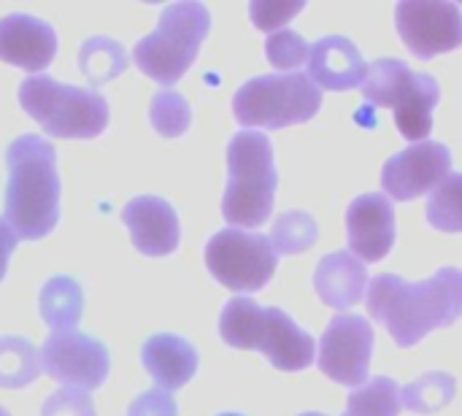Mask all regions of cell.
Here are the masks:
<instances>
[{
    "label": "cell",
    "mask_w": 462,
    "mask_h": 416,
    "mask_svg": "<svg viewBox=\"0 0 462 416\" xmlns=\"http://www.w3.org/2000/svg\"><path fill=\"white\" fill-rule=\"evenodd\" d=\"M401 390L393 379L376 376L365 387L349 393L346 414L344 416H398L401 411Z\"/></svg>",
    "instance_id": "cell-25"
},
{
    "label": "cell",
    "mask_w": 462,
    "mask_h": 416,
    "mask_svg": "<svg viewBox=\"0 0 462 416\" xmlns=\"http://www.w3.org/2000/svg\"><path fill=\"white\" fill-rule=\"evenodd\" d=\"M122 222L130 227L133 246L146 257H162L179 246V217L173 206L157 195L133 198L122 211Z\"/></svg>",
    "instance_id": "cell-17"
},
{
    "label": "cell",
    "mask_w": 462,
    "mask_h": 416,
    "mask_svg": "<svg viewBox=\"0 0 462 416\" xmlns=\"http://www.w3.org/2000/svg\"><path fill=\"white\" fill-rule=\"evenodd\" d=\"M57 54L51 24L30 14H8L0 19V60L27 73L43 70Z\"/></svg>",
    "instance_id": "cell-15"
},
{
    "label": "cell",
    "mask_w": 462,
    "mask_h": 416,
    "mask_svg": "<svg viewBox=\"0 0 462 416\" xmlns=\"http://www.w3.org/2000/svg\"><path fill=\"white\" fill-rule=\"evenodd\" d=\"M41 371L46 376H51L54 382L73 387V390H97L111 368L108 360V349L79 333V330H68V333H51L38 355Z\"/></svg>",
    "instance_id": "cell-10"
},
{
    "label": "cell",
    "mask_w": 462,
    "mask_h": 416,
    "mask_svg": "<svg viewBox=\"0 0 462 416\" xmlns=\"http://www.w3.org/2000/svg\"><path fill=\"white\" fill-rule=\"evenodd\" d=\"M457 382L449 374H425L401 390V403L414 414H436L455 401Z\"/></svg>",
    "instance_id": "cell-23"
},
{
    "label": "cell",
    "mask_w": 462,
    "mask_h": 416,
    "mask_svg": "<svg viewBox=\"0 0 462 416\" xmlns=\"http://www.w3.org/2000/svg\"><path fill=\"white\" fill-rule=\"evenodd\" d=\"M0 416H11V414H8V411H5V409L0 406Z\"/></svg>",
    "instance_id": "cell-33"
},
{
    "label": "cell",
    "mask_w": 462,
    "mask_h": 416,
    "mask_svg": "<svg viewBox=\"0 0 462 416\" xmlns=\"http://www.w3.org/2000/svg\"><path fill=\"white\" fill-rule=\"evenodd\" d=\"M219 336L233 349L263 352L273 368L295 374L311 365L314 338L295 325L282 309H263L252 298L238 295L225 303L219 317Z\"/></svg>",
    "instance_id": "cell-3"
},
{
    "label": "cell",
    "mask_w": 462,
    "mask_h": 416,
    "mask_svg": "<svg viewBox=\"0 0 462 416\" xmlns=\"http://www.w3.org/2000/svg\"><path fill=\"white\" fill-rule=\"evenodd\" d=\"M127 416H179V406H176L173 395H168L162 390H149L130 403Z\"/></svg>",
    "instance_id": "cell-31"
},
{
    "label": "cell",
    "mask_w": 462,
    "mask_h": 416,
    "mask_svg": "<svg viewBox=\"0 0 462 416\" xmlns=\"http://www.w3.org/2000/svg\"><path fill=\"white\" fill-rule=\"evenodd\" d=\"M309 79L322 92H346L365 81L368 62L363 60L360 49L344 35H325L314 46H309Z\"/></svg>",
    "instance_id": "cell-16"
},
{
    "label": "cell",
    "mask_w": 462,
    "mask_h": 416,
    "mask_svg": "<svg viewBox=\"0 0 462 416\" xmlns=\"http://www.w3.org/2000/svg\"><path fill=\"white\" fill-rule=\"evenodd\" d=\"M276 184L279 176L268 135L252 130L233 135L227 146V190L222 198L225 219L236 225V230L268 222L273 214Z\"/></svg>",
    "instance_id": "cell-4"
},
{
    "label": "cell",
    "mask_w": 462,
    "mask_h": 416,
    "mask_svg": "<svg viewBox=\"0 0 462 416\" xmlns=\"http://www.w3.org/2000/svg\"><path fill=\"white\" fill-rule=\"evenodd\" d=\"M363 97L374 106H390L398 133L406 141L420 143L433 130V111L441 89L430 73H417L403 60L382 57L368 65Z\"/></svg>",
    "instance_id": "cell-7"
},
{
    "label": "cell",
    "mask_w": 462,
    "mask_h": 416,
    "mask_svg": "<svg viewBox=\"0 0 462 416\" xmlns=\"http://www.w3.org/2000/svg\"><path fill=\"white\" fill-rule=\"evenodd\" d=\"M265 57L273 68H282L284 73H295V68H300L309 57V43L295 30H279L268 35Z\"/></svg>",
    "instance_id": "cell-28"
},
{
    "label": "cell",
    "mask_w": 462,
    "mask_h": 416,
    "mask_svg": "<svg viewBox=\"0 0 462 416\" xmlns=\"http://www.w3.org/2000/svg\"><path fill=\"white\" fill-rule=\"evenodd\" d=\"M41 376L38 352L27 338L3 336L0 338V387L22 390Z\"/></svg>",
    "instance_id": "cell-22"
},
{
    "label": "cell",
    "mask_w": 462,
    "mask_h": 416,
    "mask_svg": "<svg viewBox=\"0 0 462 416\" xmlns=\"http://www.w3.org/2000/svg\"><path fill=\"white\" fill-rule=\"evenodd\" d=\"M303 0H295V3H252L249 5V14H252V22L260 27V30H276L282 24H287L295 14L303 11Z\"/></svg>",
    "instance_id": "cell-30"
},
{
    "label": "cell",
    "mask_w": 462,
    "mask_h": 416,
    "mask_svg": "<svg viewBox=\"0 0 462 416\" xmlns=\"http://www.w3.org/2000/svg\"><path fill=\"white\" fill-rule=\"evenodd\" d=\"M300 416H325V414H314V411H309V414H300Z\"/></svg>",
    "instance_id": "cell-34"
},
{
    "label": "cell",
    "mask_w": 462,
    "mask_h": 416,
    "mask_svg": "<svg viewBox=\"0 0 462 416\" xmlns=\"http://www.w3.org/2000/svg\"><path fill=\"white\" fill-rule=\"evenodd\" d=\"M38 309L43 322L54 333H68L76 330L84 314V295L76 279L70 276H54L43 284L38 295Z\"/></svg>",
    "instance_id": "cell-20"
},
{
    "label": "cell",
    "mask_w": 462,
    "mask_h": 416,
    "mask_svg": "<svg viewBox=\"0 0 462 416\" xmlns=\"http://www.w3.org/2000/svg\"><path fill=\"white\" fill-rule=\"evenodd\" d=\"M322 92L306 73H268L249 79L233 97V111L244 127L282 130L317 116Z\"/></svg>",
    "instance_id": "cell-8"
},
{
    "label": "cell",
    "mask_w": 462,
    "mask_h": 416,
    "mask_svg": "<svg viewBox=\"0 0 462 416\" xmlns=\"http://www.w3.org/2000/svg\"><path fill=\"white\" fill-rule=\"evenodd\" d=\"M208 273L233 292H257L276 273V252L268 236L246 230H219L206 244Z\"/></svg>",
    "instance_id": "cell-9"
},
{
    "label": "cell",
    "mask_w": 462,
    "mask_h": 416,
    "mask_svg": "<svg viewBox=\"0 0 462 416\" xmlns=\"http://www.w3.org/2000/svg\"><path fill=\"white\" fill-rule=\"evenodd\" d=\"M141 363H143L146 374L152 376V382L157 384V390L171 395L173 390H181L195 376L198 352L181 336L157 333L143 344Z\"/></svg>",
    "instance_id": "cell-18"
},
{
    "label": "cell",
    "mask_w": 462,
    "mask_h": 416,
    "mask_svg": "<svg viewBox=\"0 0 462 416\" xmlns=\"http://www.w3.org/2000/svg\"><path fill=\"white\" fill-rule=\"evenodd\" d=\"M460 187L462 179L457 173H449V179L436 187V195L428 200V219L436 230L444 233H460Z\"/></svg>",
    "instance_id": "cell-27"
},
{
    "label": "cell",
    "mask_w": 462,
    "mask_h": 416,
    "mask_svg": "<svg viewBox=\"0 0 462 416\" xmlns=\"http://www.w3.org/2000/svg\"><path fill=\"white\" fill-rule=\"evenodd\" d=\"M19 103L51 138H97L108 125V100L97 89L60 84L51 76L24 79Z\"/></svg>",
    "instance_id": "cell-6"
},
{
    "label": "cell",
    "mask_w": 462,
    "mask_h": 416,
    "mask_svg": "<svg viewBox=\"0 0 462 416\" xmlns=\"http://www.w3.org/2000/svg\"><path fill=\"white\" fill-rule=\"evenodd\" d=\"M395 22L406 49L420 60L455 51L462 43V14L457 3L406 0L398 3Z\"/></svg>",
    "instance_id": "cell-12"
},
{
    "label": "cell",
    "mask_w": 462,
    "mask_h": 416,
    "mask_svg": "<svg viewBox=\"0 0 462 416\" xmlns=\"http://www.w3.org/2000/svg\"><path fill=\"white\" fill-rule=\"evenodd\" d=\"M41 416H97L95 414V403L89 398V393L84 390H73V387H62L57 393H51L43 401Z\"/></svg>",
    "instance_id": "cell-29"
},
{
    "label": "cell",
    "mask_w": 462,
    "mask_h": 416,
    "mask_svg": "<svg viewBox=\"0 0 462 416\" xmlns=\"http://www.w3.org/2000/svg\"><path fill=\"white\" fill-rule=\"evenodd\" d=\"M368 314L387 328L401 349H411L428 333L460 319L462 273L457 268H441L420 284L379 273L368 282Z\"/></svg>",
    "instance_id": "cell-1"
},
{
    "label": "cell",
    "mask_w": 462,
    "mask_h": 416,
    "mask_svg": "<svg viewBox=\"0 0 462 416\" xmlns=\"http://www.w3.org/2000/svg\"><path fill=\"white\" fill-rule=\"evenodd\" d=\"M319 227L311 214L306 211H284L276 217L271 230V246L276 254H300L317 244Z\"/></svg>",
    "instance_id": "cell-24"
},
{
    "label": "cell",
    "mask_w": 462,
    "mask_h": 416,
    "mask_svg": "<svg viewBox=\"0 0 462 416\" xmlns=\"http://www.w3.org/2000/svg\"><path fill=\"white\" fill-rule=\"evenodd\" d=\"M211 14L203 3H171L162 8L154 32L138 41L133 60L141 73L162 87L176 84L195 62L208 35Z\"/></svg>",
    "instance_id": "cell-5"
},
{
    "label": "cell",
    "mask_w": 462,
    "mask_h": 416,
    "mask_svg": "<svg viewBox=\"0 0 462 416\" xmlns=\"http://www.w3.org/2000/svg\"><path fill=\"white\" fill-rule=\"evenodd\" d=\"M149 119H152V127L160 135L179 138V135H184L189 130L192 111H189V103H187V97L181 92H176V89H160L152 97Z\"/></svg>",
    "instance_id": "cell-26"
},
{
    "label": "cell",
    "mask_w": 462,
    "mask_h": 416,
    "mask_svg": "<svg viewBox=\"0 0 462 416\" xmlns=\"http://www.w3.org/2000/svg\"><path fill=\"white\" fill-rule=\"evenodd\" d=\"M79 68L89 81V89H97L100 84L116 79L127 68V51L119 41L108 35H92L81 43Z\"/></svg>",
    "instance_id": "cell-21"
},
{
    "label": "cell",
    "mask_w": 462,
    "mask_h": 416,
    "mask_svg": "<svg viewBox=\"0 0 462 416\" xmlns=\"http://www.w3.org/2000/svg\"><path fill=\"white\" fill-rule=\"evenodd\" d=\"M452 173V152L441 141H420L393 154L382 168V187L395 200H414L441 187Z\"/></svg>",
    "instance_id": "cell-13"
},
{
    "label": "cell",
    "mask_w": 462,
    "mask_h": 416,
    "mask_svg": "<svg viewBox=\"0 0 462 416\" xmlns=\"http://www.w3.org/2000/svg\"><path fill=\"white\" fill-rule=\"evenodd\" d=\"M368 287L365 263L352 257L349 252H333L319 260L314 273V290L330 309H349L357 306Z\"/></svg>",
    "instance_id": "cell-19"
},
{
    "label": "cell",
    "mask_w": 462,
    "mask_h": 416,
    "mask_svg": "<svg viewBox=\"0 0 462 416\" xmlns=\"http://www.w3.org/2000/svg\"><path fill=\"white\" fill-rule=\"evenodd\" d=\"M219 416H241V414H219Z\"/></svg>",
    "instance_id": "cell-35"
},
{
    "label": "cell",
    "mask_w": 462,
    "mask_h": 416,
    "mask_svg": "<svg viewBox=\"0 0 462 416\" xmlns=\"http://www.w3.org/2000/svg\"><path fill=\"white\" fill-rule=\"evenodd\" d=\"M346 233L352 257L379 263L395 244V211L384 195H360L346 208Z\"/></svg>",
    "instance_id": "cell-14"
},
{
    "label": "cell",
    "mask_w": 462,
    "mask_h": 416,
    "mask_svg": "<svg viewBox=\"0 0 462 416\" xmlns=\"http://www.w3.org/2000/svg\"><path fill=\"white\" fill-rule=\"evenodd\" d=\"M5 225L22 241L46 238L60 219L57 152L41 135H19L5 152Z\"/></svg>",
    "instance_id": "cell-2"
},
{
    "label": "cell",
    "mask_w": 462,
    "mask_h": 416,
    "mask_svg": "<svg viewBox=\"0 0 462 416\" xmlns=\"http://www.w3.org/2000/svg\"><path fill=\"white\" fill-rule=\"evenodd\" d=\"M374 352V328L368 319L357 314H338L328 322L322 341H319V371L344 384L357 390L368 379Z\"/></svg>",
    "instance_id": "cell-11"
},
{
    "label": "cell",
    "mask_w": 462,
    "mask_h": 416,
    "mask_svg": "<svg viewBox=\"0 0 462 416\" xmlns=\"http://www.w3.org/2000/svg\"><path fill=\"white\" fill-rule=\"evenodd\" d=\"M14 249H16V236L11 233V227L0 217V282L5 276V268H8V260H11Z\"/></svg>",
    "instance_id": "cell-32"
}]
</instances>
